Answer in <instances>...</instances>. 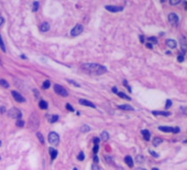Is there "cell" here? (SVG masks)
<instances>
[{
    "label": "cell",
    "mask_w": 187,
    "mask_h": 170,
    "mask_svg": "<svg viewBox=\"0 0 187 170\" xmlns=\"http://www.w3.org/2000/svg\"><path fill=\"white\" fill-rule=\"evenodd\" d=\"M0 85H1L2 87H5V89H8V87L10 86L8 82L6 81V80H2V78H1V80H0Z\"/></svg>",
    "instance_id": "26"
},
{
    "label": "cell",
    "mask_w": 187,
    "mask_h": 170,
    "mask_svg": "<svg viewBox=\"0 0 187 170\" xmlns=\"http://www.w3.org/2000/svg\"><path fill=\"white\" fill-rule=\"evenodd\" d=\"M37 137L39 138V140H40L41 144H44V138H43V135H42L41 133H37Z\"/></svg>",
    "instance_id": "30"
},
{
    "label": "cell",
    "mask_w": 187,
    "mask_h": 170,
    "mask_svg": "<svg viewBox=\"0 0 187 170\" xmlns=\"http://www.w3.org/2000/svg\"><path fill=\"white\" fill-rule=\"evenodd\" d=\"M140 41L141 42H144V36L143 35H140Z\"/></svg>",
    "instance_id": "49"
},
{
    "label": "cell",
    "mask_w": 187,
    "mask_h": 170,
    "mask_svg": "<svg viewBox=\"0 0 187 170\" xmlns=\"http://www.w3.org/2000/svg\"><path fill=\"white\" fill-rule=\"evenodd\" d=\"M47 139H49V142L51 145H57L59 142V136L57 135L56 133H54V132H51L49 134V137H47Z\"/></svg>",
    "instance_id": "5"
},
{
    "label": "cell",
    "mask_w": 187,
    "mask_h": 170,
    "mask_svg": "<svg viewBox=\"0 0 187 170\" xmlns=\"http://www.w3.org/2000/svg\"><path fill=\"white\" fill-rule=\"evenodd\" d=\"M159 129L164 133H173V134H178L179 128L178 127H167V126H160Z\"/></svg>",
    "instance_id": "6"
},
{
    "label": "cell",
    "mask_w": 187,
    "mask_h": 170,
    "mask_svg": "<svg viewBox=\"0 0 187 170\" xmlns=\"http://www.w3.org/2000/svg\"><path fill=\"white\" fill-rule=\"evenodd\" d=\"M24 124H25L24 121H23V120H21V119L17 121V126H18V127H23V126H24Z\"/></svg>",
    "instance_id": "36"
},
{
    "label": "cell",
    "mask_w": 187,
    "mask_h": 170,
    "mask_svg": "<svg viewBox=\"0 0 187 170\" xmlns=\"http://www.w3.org/2000/svg\"><path fill=\"white\" fill-rule=\"evenodd\" d=\"M0 112H1V113H5V112H6V108H5V107H1V108H0Z\"/></svg>",
    "instance_id": "51"
},
{
    "label": "cell",
    "mask_w": 187,
    "mask_h": 170,
    "mask_svg": "<svg viewBox=\"0 0 187 170\" xmlns=\"http://www.w3.org/2000/svg\"><path fill=\"white\" fill-rule=\"evenodd\" d=\"M54 91H55L56 94H58V95H61L63 97H67L68 96V92L62 86V85L54 84Z\"/></svg>",
    "instance_id": "4"
},
{
    "label": "cell",
    "mask_w": 187,
    "mask_h": 170,
    "mask_svg": "<svg viewBox=\"0 0 187 170\" xmlns=\"http://www.w3.org/2000/svg\"><path fill=\"white\" fill-rule=\"evenodd\" d=\"M179 43H180V51H182V54L184 55L187 52V39L184 35L179 38Z\"/></svg>",
    "instance_id": "9"
},
{
    "label": "cell",
    "mask_w": 187,
    "mask_h": 170,
    "mask_svg": "<svg viewBox=\"0 0 187 170\" xmlns=\"http://www.w3.org/2000/svg\"><path fill=\"white\" fill-rule=\"evenodd\" d=\"M137 161L138 162H143L144 161V157L143 156H141V155H139V156H137Z\"/></svg>",
    "instance_id": "34"
},
{
    "label": "cell",
    "mask_w": 187,
    "mask_h": 170,
    "mask_svg": "<svg viewBox=\"0 0 187 170\" xmlns=\"http://www.w3.org/2000/svg\"><path fill=\"white\" fill-rule=\"evenodd\" d=\"M78 160H80V161H83V160L84 159H85V154H84L83 153V151H80V153L79 154H78Z\"/></svg>",
    "instance_id": "32"
},
{
    "label": "cell",
    "mask_w": 187,
    "mask_h": 170,
    "mask_svg": "<svg viewBox=\"0 0 187 170\" xmlns=\"http://www.w3.org/2000/svg\"><path fill=\"white\" fill-rule=\"evenodd\" d=\"M101 139L104 141H107L108 139H109V134H108L107 132H102L101 133Z\"/></svg>",
    "instance_id": "23"
},
{
    "label": "cell",
    "mask_w": 187,
    "mask_h": 170,
    "mask_svg": "<svg viewBox=\"0 0 187 170\" xmlns=\"http://www.w3.org/2000/svg\"><path fill=\"white\" fill-rule=\"evenodd\" d=\"M171 106H172V101H171V99H167V101H166V105H165V108L168 109Z\"/></svg>",
    "instance_id": "37"
},
{
    "label": "cell",
    "mask_w": 187,
    "mask_h": 170,
    "mask_svg": "<svg viewBox=\"0 0 187 170\" xmlns=\"http://www.w3.org/2000/svg\"><path fill=\"white\" fill-rule=\"evenodd\" d=\"M0 146H1V140H0Z\"/></svg>",
    "instance_id": "56"
},
{
    "label": "cell",
    "mask_w": 187,
    "mask_h": 170,
    "mask_svg": "<svg viewBox=\"0 0 187 170\" xmlns=\"http://www.w3.org/2000/svg\"><path fill=\"white\" fill-rule=\"evenodd\" d=\"M79 104L80 105H84V106H88V107H91V108H96V105L94 103L89 102V101H86V99H79Z\"/></svg>",
    "instance_id": "12"
},
{
    "label": "cell",
    "mask_w": 187,
    "mask_h": 170,
    "mask_svg": "<svg viewBox=\"0 0 187 170\" xmlns=\"http://www.w3.org/2000/svg\"><path fill=\"white\" fill-rule=\"evenodd\" d=\"M152 170H159V169H158V168H153Z\"/></svg>",
    "instance_id": "54"
},
{
    "label": "cell",
    "mask_w": 187,
    "mask_h": 170,
    "mask_svg": "<svg viewBox=\"0 0 187 170\" xmlns=\"http://www.w3.org/2000/svg\"><path fill=\"white\" fill-rule=\"evenodd\" d=\"M153 115H156V116H170L171 113L170 112H160V111H153L152 112Z\"/></svg>",
    "instance_id": "14"
},
{
    "label": "cell",
    "mask_w": 187,
    "mask_h": 170,
    "mask_svg": "<svg viewBox=\"0 0 187 170\" xmlns=\"http://www.w3.org/2000/svg\"><path fill=\"white\" fill-rule=\"evenodd\" d=\"M28 125L30 127V129L32 130H37L40 126V117L37 113H32L31 116L29 118V121H28Z\"/></svg>",
    "instance_id": "2"
},
{
    "label": "cell",
    "mask_w": 187,
    "mask_h": 170,
    "mask_svg": "<svg viewBox=\"0 0 187 170\" xmlns=\"http://www.w3.org/2000/svg\"><path fill=\"white\" fill-rule=\"evenodd\" d=\"M50 30V23L49 22H43L40 27V31L41 32H47Z\"/></svg>",
    "instance_id": "13"
},
{
    "label": "cell",
    "mask_w": 187,
    "mask_h": 170,
    "mask_svg": "<svg viewBox=\"0 0 187 170\" xmlns=\"http://www.w3.org/2000/svg\"><path fill=\"white\" fill-rule=\"evenodd\" d=\"M168 21H170V23L173 27H176V26H178L179 18H178V16H177L176 13H173V12H172V13L168 14Z\"/></svg>",
    "instance_id": "7"
},
{
    "label": "cell",
    "mask_w": 187,
    "mask_h": 170,
    "mask_svg": "<svg viewBox=\"0 0 187 170\" xmlns=\"http://www.w3.org/2000/svg\"><path fill=\"white\" fill-rule=\"evenodd\" d=\"M118 96H120L121 98H124V99H128V101H131V97H129L128 95H126V94L122 93V92H118Z\"/></svg>",
    "instance_id": "27"
},
{
    "label": "cell",
    "mask_w": 187,
    "mask_h": 170,
    "mask_svg": "<svg viewBox=\"0 0 187 170\" xmlns=\"http://www.w3.org/2000/svg\"><path fill=\"white\" fill-rule=\"evenodd\" d=\"M58 120V115H49V121L51 124H54Z\"/></svg>",
    "instance_id": "19"
},
{
    "label": "cell",
    "mask_w": 187,
    "mask_h": 170,
    "mask_svg": "<svg viewBox=\"0 0 187 170\" xmlns=\"http://www.w3.org/2000/svg\"><path fill=\"white\" fill-rule=\"evenodd\" d=\"M98 149H99V139L98 138H94V154H97L98 153Z\"/></svg>",
    "instance_id": "15"
},
{
    "label": "cell",
    "mask_w": 187,
    "mask_h": 170,
    "mask_svg": "<svg viewBox=\"0 0 187 170\" xmlns=\"http://www.w3.org/2000/svg\"><path fill=\"white\" fill-rule=\"evenodd\" d=\"M91 168H92V170H100V168H98V166L95 165V163H94V165L91 166Z\"/></svg>",
    "instance_id": "43"
},
{
    "label": "cell",
    "mask_w": 187,
    "mask_h": 170,
    "mask_svg": "<svg viewBox=\"0 0 187 170\" xmlns=\"http://www.w3.org/2000/svg\"><path fill=\"white\" fill-rule=\"evenodd\" d=\"M50 85H51V82H50L49 80H47V81H45L44 83H43V89H44V90L49 89V87H50Z\"/></svg>",
    "instance_id": "33"
},
{
    "label": "cell",
    "mask_w": 187,
    "mask_h": 170,
    "mask_svg": "<svg viewBox=\"0 0 187 170\" xmlns=\"http://www.w3.org/2000/svg\"><path fill=\"white\" fill-rule=\"evenodd\" d=\"M184 59H185V57H184V55H183V54H180V55H178V56H177V61H178V62H183V61H184Z\"/></svg>",
    "instance_id": "41"
},
{
    "label": "cell",
    "mask_w": 187,
    "mask_h": 170,
    "mask_svg": "<svg viewBox=\"0 0 187 170\" xmlns=\"http://www.w3.org/2000/svg\"><path fill=\"white\" fill-rule=\"evenodd\" d=\"M149 41L154 42V43H158V39H156L155 36H150V38H149Z\"/></svg>",
    "instance_id": "39"
},
{
    "label": "cell",
    "mask_w": 187,
    "mask_h": 170,
    "mask_svg": "<svg viewBox=\"0 0 187 170\" xmlns=\"http://www.w3.org/2000/svg\"><path fill=\"white\" fill-rule=\"evenodd\" d=\"M118 107L120 109H124V111H134V108L130 105H119Z\"/></svg>",
    "instance_id": "21"
},
{
    "label": "cell",
    "mask_w": 187,
    "mask_h": 170,
    "mask_svg": "<svg viewBox=\"0 0 187 170\" xmlns=\"http://www.w3.org/2000/svg\"><path fill=\"white\" fill-rule=\"evenodd\" d=\"M146 47L149 48V49H152V48H153V47H152V44H151V43H146Z\"/></svg>",
    "instance_id": "50"
},
{
    "label": "cell",
    "mask_w": 187,
    "mask_h": 170,
    "mask_svg": "<svg viewBox=\"0 0 187 170\" xmlns=\"http://www.w3.org/2000/svg\"><path fill=\"white\" fill-rule=\"evenodd\" d=\"M39 106H40L41 109H46L47 108V103L45 101H40V103H39Z\"/></svg>",
    "instance_id": "25"
},
{
    "label": "cell",
    "mask_w": 187,
    "mask_h": 170,
    "mask_svg": "<svg viewBox=\"0 0 187 170\" xmlns=\"http://www.w3.org/2000/svg\"><path fill=\"white\" fill-rule=\"evenodd\" d=\"M66 109H67V111H69V112H74V111H75L73 106H72L71 104H68V103L66 104Z\"/></svg>",
    "instance_id": "35"
},
{
    "label": "cell",
    "mask_w": 187,
    "mask_h": 170,
    "mask_svg": "<svg viewBox=\"0 0 187 170\" xmlns=\"http://www.w3.org/2000/svg\"><path fill=\"white\" fill-rule=\"evenodd\" d=\"M124 161H126L127 165L130 167V168H132V167H133V159H132V158H131L130 156H126Z\"/></svg>",
    "instance_id": "17"
},
{
    "label": "cell",
    "mask_w": 187,
    "mask_h": 170,
    "mask_svg": "<svg viewBox=\"0 0 187 170\" xmlns=\"http://www.w3.org/2000/svg\"><path fill=\"white\" fill-rule=\"evenodd\" d=\"M112 92H113V93H117V94H118V90H117V87H112Z\"/></svg>",
    "instance_id": "47"
},
{
    "label": "cell",
    "mask_w": 187,
    "mask_h": 170,
    "mask_svg": "<svg viewBox=\"0 0 187 170\" xmlns=\"http://www.w3.org/2000/svg\"><path fill=\"white\" fill-rule=\"evenodd\" d=\"M0 48H1V50L4 51V52H6V51H7V49H6V47H5V43H4V40H2L1 34H0Z\"/></svg>",
    "instance_id": "28"
},
{
    "label": "cell",
    "mask_w": 187,
    "mask_h": 170,
    "mask_svg": "<svg viewBox=\"0 0 187 170\" xmlns=\"http://www.w3.org/2000/svg\"><path fill=\"white\" fill-rule=\"evenodd\" d=\"M90 130V127L88 125H83L80 127V133H88Z\"/></svg>",
    "instance_id": "24"
},
{
    "label": "cell",
    "mask_w": 187,
    "mask_h": 170,
    "mask_svg": "<svg viewBox=\"0 0 187 170\" xmlns=\"http://www.w3.org/2000/svg\"><path fill=\"white\" fill-rule=\"evenodd\" d=\"M68 83L73 84V85H75V86H80V84H78V83H76L75 81H72V80H68Z\"/></svg>",
    "instance_id": "42"
},
{
    "label": "cell",
    "mask_w": 187,
    "mask_h": 170,
    "mask_svg": "<svg viewBox=\"0 0 187 170\" xmlns=\"http://www.w3.org/2000/svg\"><path fill=\"white\" fill-rule=\"evenodd\" d=\"M39 6H40V4H39L38 1H34L33 2V5H32V11H38V9H39Z\"/></svg>",
    "instance_id": "29"
},
{
    "label": "cell",
    "mask_w": 187,
    "mask_h": 170,
    "mask_svg": "<svg viewBox=\"0 0 187 170\" xmlns=\"http://www.w3.org/2000/svg\"><path fill=\"white\" fill-rule=\"evenodd\" d=\"M166 44H167V47L171 48V49H175V48H176V45H177L176 41L172 40V39H168V40L166 41Z\"/></svg>",
    "instance_id": "16"
},
{
    "label": "cell",
    "mask_w": 187,
    "mask_h": 170,
    "mask_svg": "<svg viewBox=\"0 0 187 170\" xmlns=\"http://www.w3.org/2000/svg\"><path fill=\"white\" fill-rule=\"evenodd\" d=\"M184 142H185V144H187V139H186V140H185V141H184Z\"/></svg>",
    "instance_id": "55"
},
{
    "label": "cell",
    "mask_w": 187,
    "mask_h": 170,
    "mask_svg": "<svg viewBox=\"0 0 187 170\" xmlns=\"http://www.w3.org/2000/svg\"><path fill=\"white\" fill-rule=\"evenodd\" d=\"M134 170H146V169H144V168H135Z\"/></svg>",
    "instance_id": "53"
},
{
    "label": "cell",
    "mask_w": 187,
    "mask_h": 170,
    "mask_svg": "<svg viewBox=\"0 0 187 170\" xmlns=\"http://www.w3.org/2000/svg\"><path fill=\"white\" fill-rule=\"evenodd\" d=\"M12 96H13V98L16 99L17 102H19V103H24L25 102V98L23 97L19 92H16V91H13L12 92Z\"/></svg>",
    "instance_id": "11"
},
{
    "label": "cell",
    "mask_w": 187,
    "mask_h": 170,
    "mask_svg": "<svg viewBox=\"0 0 187 170\" xmlns=\"http://www.w3.org/2000/svg\"><path fill=\"white\" fill-rule=\"evenodd\" d=\"M123 85H126V86H127V89H128V90H129V92H132L131 87H130V86H129V85H128V82H127L126 80H124V81H123Z\"/></svg>",
    "instance_id": "40"
},
{
    "label": "cell",
    "mask_w": 187,
    "mask_h": 170,
    "mask_svg": "<svg viewBox=\"0 0 187 170\" xmlns=\"http://www.w3.org/2000/svg\"><path fill=\"white\" fill-rule=\"evenodd\" d=\"M0 159H1V158H0Z\"/></svg>",
    "instance_id": "59"
},
{
    "label": "cell",
    "mask_w": 187,
    "mask_h": 170,
    "mask_svg": "<svg viewBox=\"0 0 187 170\" xmlns=\"http://www.w3.org/2000/svg\"><path fill=\"white\" fill-rule=\"evenodd\" d=\"M94 161H95L96 163L99 162V158H98L97 156H96V155H95V156H94Z\"/></svg>",
    "instance_id": "45"
},
{
    "label": "cell",
    "mask_w": 187,
    "mask_h": 170,
    "mask_svg": "<svg viewBox=\"0 0 187 170\" xmlns=\"http://www.w3.org/2000/svg\"><path fill=\"white\" fill-rule=\"evenodd\" d=\"M107 11L110 12H121L123 10V7H118V6H106L105 7Z\"/></svg>",
    "instance_id": "10"
},
{
    "label": "cell",
    "mask_w": 187,
    "mask_h": 170,
    "mask_svg": "<svg viewBox=\"0 0 187 170\" xmlns=\"http://www.w3.org/2000/svg\"><path fill=\"white\" fill-rule=\"evenodd\" d=\"M80 69L85 73L92 75H101L107 72V68H105L100 64H97V63H85V64L80 65Z\"/></svg>",
    "instance_id": "1"
},
{
    "label": "cell",
    "mask_w": 187,
    "mask_h": 170,
    "mask_svg": "<svg viewBox=\"0 0 187 170\" xmlns=\"http://www.w3.org/2000/svg\"><path fill=\"white\" fill-rule=\"evenodd\" d=\"M163 142V139L162 138H160V137H156V138H154L153 139V145L155 146V147H158L159 145H161Z\"/></svg>",
    "instance_id": "22"
},
{
    "label": "cell",
    "mask_w": 187,
    "mask_h": 170,
    "mask_svg": "<svg viewBox=\"0 0 187 170\" xmlns=\"http://www.w3.org/2000/svg\"><path fill=\"white\" fill-rule=\"evenodd\" d=\"M4 22H5V19L2 17H0V27L2 26V24H4Z\"/></svg>",
    "instance_id": "46"
},
{
    "label": "cell",
    "mask_w": 187,
    "mask_h": 170,
    "mask_svg": "<svg viewBox=\"0 0 187 170\" xmlns=\"http://www.w3.org/2000/svg\"><path fill=\"white\" fill-rule=\"evenodd\" d=\"M83 30H84V27L81 26V24H76V26H75L74 28L72 29L71 35H72V36H77V35H79L80 33L83 32Z\"/></svg>",
    "instance_id": "8"
},
{
    "label": "cell",
    "mask_w": 187,
    "mask_h": 170,
    "mask_svg": "<svg viewBox=\"0 0 187 170\" xmlns=\"http://www.w3.org/2000/svg\"><path fill=\"white\" fill-rule=\"evenodd\" d=\"M179 111L182 112L183 115H185V116H187V106H180Z\"/></svg>",
    "instance_id": "31"
},
{
    "label": "cell",
    "mask_w": 187,
    "mask_h": 170,
    "mask_svg": "<svg viewBox=\"0 0 187 170\" xmlns=\"http://www.w3.org/2000/svg\"><path fill=\"white\" fill-rule=\"evenodd\" d=\"M142 136H143V138L145 139V140L147 141V140H150V138H151V134H150V132L149 130H146V129H144V130H142Z\"/></svg>",
    "instance_id": "18"
},
{
    "label": "cell",
    "mask_w": 187,
    "mask_h": 170,
    "mask_svg": "<svg viewBox=\"0 0 187 170\" xmlns=\"http://www.w3.org/2000/svg\"><path fill=\"white\" fill-rule=\"evenodd\" d=\"M74 170H77V169H74Z\"/></svg>",
    "instance_id": "58"
},
{
    "label": "cell",
    "mask_w": 187,
    "mask_h": 170,
    "mask_svg": "<svg viewBox=\"0 0 187 170\" xmlns=\"http://www.w3.org/2000/svg\"><path fill=\"white\" fill-rule=\"evenodd\" d=\"M50 154H51V158L54 160V159H56V157H57V150L56 149H54V148H50Z\"/></svg>",
    "instance_id": "20"
},
{
    "label": "cell",
    "mask_w": 187,
    "mask_h": 170,
    "mask_svg": "<svg viewBox=\"0 0 187 170\" xmlns=\"http://www.w3.org/2000/svg\"><path fill=\"white\" fill-rule=\"evenodd\" d=\"M180 0H175V1H173V0H172V1H170V4L172 5V6H176V5H178V4H180Z\"/></svg>",
    "instance_id": "38"
},
{
    "label": "cell",
    "mask_w": 187,
    "mask_h": 170,
    "mask_svg": "<svg viewBox=\"0 0 187 170\" xmlns=\"http://www.w3.org/2000/svg\"><path fill=\"white\" fill-rule=\"evenodd\" d=\"M34 94H35V96L40 97V93H39V92H38V91H34Z\"/></svg>",
    "instance_id": "48"
},
{
    "label": "cell",
    "mask_w": 187,
    "mask_h": 170,
    "mask_svg": "<svg viewBox=\"0 0 187 170\" xmlns=\"http://www.w3.org/2000/svg\"><path fill=\"white\" fill-rule=\"evenodd\" d=\"M0 64H1V60H0Z\"/></svg>",
    "instance_id": "57"
},
{
    "label": "cell",
    "mask_w": 187,
    "mask_h": 170,
    "mask_svg": "<svg viewBox=\"0 0 187 170\" xmlns=\"http://www.w3.org/2000/svg\"><path fill=\"white\" fill-rule=\"evenodd\" d=\"M184 7H185V9L187 10V1H184Z\"/></svg>",
    "instance_id": "52"
},
{
    "label": "cell",
    "mask_w": 187,
    "mask_h": 170,
    "mask_svg": "<svg viewBox=\"0 0 187 170\" xmlns=\"http://www.w3.org/2000/svg\"><path fill=\"white\" fill-rule=\"evenodd\" d=\"M150 154L152 155V156H154V157H159V155L156 154V153H154V151H153V150H150Z\"/></svg>",
    "instance_id": "44"
},
{
    "label": "cell",
    "mask_w": 187,
    "mask_h": 170,
    "mask_svg": "<svg viewBox=\"0 0 187 170\" xmlns=\"http://www.w3.org/2000/svg\"><path fill=\"white\" fill-rule=\"evenodd\" d=\"M8 116L10 118H14V119H20L22 117V113H21V111L19 108L13 107L8 111Z\"/></svg>",
    "instance_id": "3"
}]
</instances>
